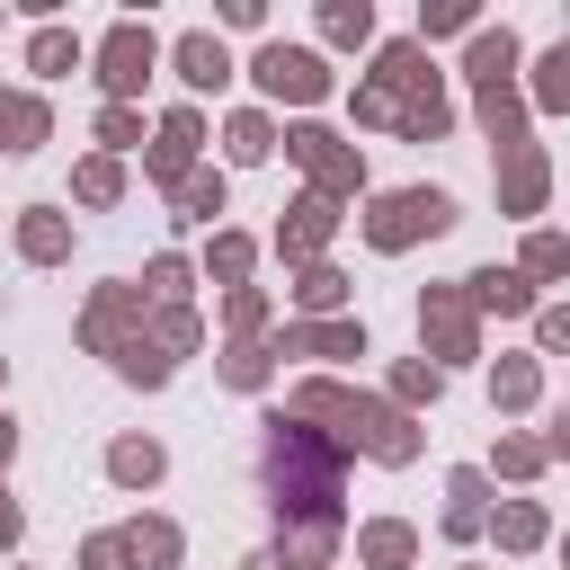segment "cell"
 Instances as JSON below:
<instances>
[{
    "instance_id": "obj_28",
    "label": "cell",
    "mask_w": 570,
    "mask_h": 570,
    "mask_svg": "<svg viewBox=\"0 0 570 570\" xmlns=\"http://www.w3.org/2000/svg\"><path fill=\"white\" fill-rule=\"evenodd\" d=\"M490 392H499V401H508V410H517V401H534V365H525V356H508V365H499V383H490Z\"/></svg>"
},
{
    "instance_id": "obj_38",
    "label": "cell",
    "mask_w": 570,
    "mask_h": 570,
    "mask_svg": "<svg viewBox=\"0 0 570 570\" xmlns=\"http://www.w3.org/2000/svg\"><path fill=\"white\" fill-rule=\"evenodd\" d=\"M543 454H570V419H561V428H552V445H543Z\"/></svg>"
},
{
    "instance_id": "obj_3",
    "label": "cell",
    "mask_w": 570,
    "mask_h": 570,
    "mask_svg": "<svg viewBox=\"0 0 570 570\" xmlns=\"http://www.w3.org/2000/svg\"><path fill=\"white\" fill-rule=\"evenodd\" d=\"M98 80H107V98H134L142 80H151V27H116L107 45H98Z\"/></svg>"
},
{
    "instance_id": "obj_24",
    "label": "cell",
    "mask_w": 570,
    "mask_h": 570,
    "mask_svg": "<svg viewBox=\"0 0 570 570\" xmlns=\"http://www.w3.org/2000/svg\"><path fill=\"white\" fill-rule=\"evenodd\" d=\"M481 525V472H454V508H445V534H472Z\"/></svg>"
},
{
    "instance_id": "obj_27",
    "label": "cell",
    "mask_w": 570,
    "mask_h": 570,
    "mask_svg": "<svg viewBox=\"0 0 570 570\" xmlns=\"http://www.w3.org/2000/svg\"><path fill=\"white\" fill-rule=\"evenodd\" d=\"M116 187H125V169H116V160H80V196H89V205H107Z\"/></svg>"
},
{
    "instance_id": "obj_2",
    "label": "cell",
    "mask_w": 570,
    "mask_h": 570,
    "mask_svg": "<svg viewBox=\"0 0 570 570\" xmlns=\"http://www.w3.org/2000/svg\"><path fill=\"white\" fill-rule=\"evenodd\" d=\"M258 89L267 98H321L330 89V71H321V53H303V45H258Z\"/></svg>"
},
{
    "instance_id": "obj_12",
    "label": "cell",
    "mask_w": 570,
    "mask_h": 570,
    "mask_svg": "<svg viewBox=\"0 0 570 570\" xmlns=\"http://www.w3.org/2000/svg\"><path fill=\"white\" fill-rule=\"evenodd\" d=\"M534 196H543V160H534V142H508V205L534 214Z\"/></svg>"
},
{
    "instance_id": "obj_21",
    "label": "cell",
    "mask_w": 570,
    "mask_h": 570,
    "mask_svg": "<svg viewBox=\"0 0 570 570\" xmlns=\"http://www.w3.org/2000/svg\"><path fill=\"white\" fill-rule=\"evenodd\" d=\"M356 552H365L374 570H401V561H410V525H365V543H356Z\"/></svg>"
},
{
    "instance_id": "obj_33",
    "label": "cell",
    "mask_w": 570,
    "mask_h": 570,
    "mask_svg": "<svg viewBox=\"0 0 570 570\" xmlns=\"http://www.w3.org/2000/svg\"><path fill=\"white\" fill-rule=\"evenodd\" d=\"M223 374H232V383H258V374H267V347H232Z\"/></svg>"
},
{
    "instance_id": "obj_1",
    "label": "cell",
    "mask_w": 570,
    "mask_h": 570,
    "mask_svg": "<svg viewBox=\"0 0 570 570\" xmlns=\"http://www.w3.org/2000/svg\"><path fill=\"white\" fill-rule=\"evenodd\" d=\"M454 223V205L436 196V187H401V196H383L374 214H365V240L374 249H410L419 232H445Z\"/></svg>"
},
{
    "instance_id": "obj_26",
    "label": "cell",
    "mask_w": 570,
    "mask_h": 570,
    "mask_svg": "<svg viewBox=\"0 0 570 570\" xmlns=\"http://www.w3.org/2000/svg\"><path fill=\"white\" fill-rule=\"evenodd\" d=\"M80 570H134V543H125V534H89Z\"/></svg>"
},
{
    "instance_id": "obj_36",
    "label": "cell",
    "mask_w": 570,
    "mask_h": 570,
    "mask_svg": "<svg viewBox=\"0 0 570 570\" xmlns=\"http://www.w3.org/2000/svg\"><path fill=\"white\" fill-rule=\"evenodd\" d=\"M0 543H18V508L9 499H0Z\"/></svg>"
},
{
    "instance_id": "obj_30",
    "label": "cell",
    "mask_w": 570,
    "mask_h": 570,
    "mask_svg": "<svg viewBox=\"0 0 570 570\" xmlns=\"http://www.w3.org/2000/svg\"><path fill=\"white\" fill-rule=\"evenodd\" d=\"M534 534H543V508H525V499H517V508L499 517V543H534Z\"/></svg>"
},
{
    "instance_id": "obj_16",
    "label": "cell",
    "mask_w": 570,
    "mask_h": 570,
    "mask_svg": "<svg viewBox=\"0 0 570 570\" xmlns=\"http://www.w3.org/2000/svg\"><path fill=\"white\" fill-rule=\"evenodd\" d=\"M18 249H27V258H62V249H71V232H62V214H45V205H36V214L18 223Z\"/></svg>"
},
{
    "instance_id": "obj_31",
    "label": "cell",
    "mask_w": 570,
    "mask_h": 570,
    "mask_svg": "<svg viewBox=\"0 0 570 570\" xmlns=\"http://www.w3.org/2000/svg\"><path fill=\"white\" fill-rule=\"evenodd\" d=\"M240 267H249V240H232V232H223V240H214V276H223V285H240Z\"/></svg>"
},
{
    "instance_id": "obj_19",
    "label": "cell",
    "mask_w": 570,
    "mask_h": 570,
    "mask_svg": "<svg viewBox=\"0 0 570 570\" xmlns=\"http://www.w3.org/2000/svg\"><path fill=\"white\" fill-rule=\"evenodd\" d=\"M125 543H134V561H151V570H169V561H178V525H160V517H142Z\"/></svg>"
},
{
    "instance_id": "obj_8",
    "label": "cell",
    "mask_w": 570,
    "mask_h": 570,
    "mask_svg": "<svg viewBox=\"0 0 570 570\" xmlns=\"http://www.w3.org/2000/svg\"><path fill=\"white\" fill-rule=\"evenodd\" d=\"M196 142H205V125H196V116L178 107V116L160 125V142H151V178H178V169L196 160Z\"/></svg>"
},
{
    "instance_id": "obj_18",
    "label": "cell",
    "mask_w": 570,
    "mask_h": 570,
    "mask_svg": "<svg viewBox=\"0 0 570 570\" xmlns=\"http://www.w3.org/2000/svg\"><path fill=\"white\" fill-rule=\"evenodd\" d=\"M294 347H312V356H365V330L330 321V330H294Z\"/></svg>"
},
{
    "instance_id": "obj_7",
    "label": "cell",
    "mask_w": 570,
    "mask_h": 570,
    "mask_svg": "<svg viewBox=\"0 0 570 570\" xmlns=\"http://www.w3.org/2000/svg\"><path fill=\"white\" fill-rule=\"evenodd\" d=\"M419 330L436 338V356H472V312H463L454 294H428V312H419Z\"/></svg>"
},
{
    "instance_id": "obj_20",
    "label": "cell",
    "mask_w": 570,
    "mask_h": 570,
    "mask_svg": "<svg viewBox=\"0 0 570 570\" xmlns=\"http://www.w3.org/2000/svg\"><path fill=\"white\" fill-rule=\"evenodd\" d=\"M223 142H232V160H267V151H276V125H267V116H232Z\"/></svg>"
},
{
    "instance_id": "obj_14",
    "label": "cell",
    "mask_w": 570,
    "mask_h": 570,
    "mask_svg": "<svg viewBox=\"0 0 570 570\" xmlns=\"http://www.w3.org/2000/svg\"><path fill=\"white\" fill-rule=\"evenodd\" d=\"M321 36H330V45H365V36H374V9H365V0H330V9H321Z\"/></svg>"
},
{
    "instance_id": "obj_5",
    "label": "cell",
    "mask_w": 570,
    "mask_h": 570,
    "mask_svg": "<svg viewBox=\"0 0 570 570\" xmlns=\"http://www.w3.org/2000/svg\"><path fill=\"white\" fill-rule=\"evenodd\" d=\"M347 419H356V428H365V445H374V454H383V463H410V454H419V436H410V428H401V410H383V401H356V410H347Z\"/></svg>"
},
{
    "instance_id": "obj_11",
    "label": "cell",
    "mask_w": 570,
    "mask_h": 570,
    "mask_svg": "<svg viewBox=\"0 0 570 570\" xmlns=\"http://www.w3.org/2000/svg\"><path fill=\"white\" fill-rule=\"evenodd\" d=\"M330 223H338V214H330V196H303V205H294V223H285L276 240L303 258V249H321V240H330Z\"/></svg>"
},
{
    "instance_id": "obj_25",
    "label": "cell",
    "mask_w": 570,
    "mask_h": 570,
    "mask_svg": "<svg viewBox=\"0 0 570 570\" xmlns=\"http://www.w3.org/2000/svg\"><path fill=\"white\" fill-rule=\"evenodd\" d=\"M178 205H187V223L223 214V178H178Z\"/></svg>"
},
{
    "instance_id": "obj_13",
    "label": "cell",
    "mask_w": 570,
    "mask_h": 570,
    "mask_svg": "<svg viewBox=\"0 0 570 570\" xmlns=\"http://www.w3.org/2000/svg\"><path fill=\"white\" fill-rule=\"evenodd\" d=\"M107 472H116L125 490H142V481H160V445H151V436H125V445L107 454Z\"/></svg>"
},
{
    "instance_id": "obj_39",
    "label": "cell",
    "mask_w": 570,
    "mask_h": 570,
    "mask_svg": "<svg viewBox=\"0 0 570 570\" xmlns=\"http://www.w3.org/2000/svg\"><path fill=\"white\" fill-rule=\"evenodd\" d=\"M249 570H276V561H249Z\"/></svg>"
},
{
    "instance_id": "obj_17",
    "label": "cell",
    "mask_w": 570,
    "mask_h": 570,
    "mask_svg": "<svg viewBox=\"0 0 570 570\" xmlns=\"http://www.w3.org/2000/svg\"><path fill=\"white\" fill-rule=\"evenodd\" d=\"M472 303H490V312H534L525 276H499V267H481V276H472Z\"/></svg>"
},
{
    "instance_id": "obj_37",
    "label": "cell",
    "mask_w": 570,
    "mask_h": 570,
    "mask_svg": "<svg viewBox=\"0 0 570 570\" xmlns=\"http://www.w3.org/2000/svg\"><path fill=\"white\" fill-rule=\"evenodd\" d=\"M9 454H18V428H9V410H0V463H9Z\"/></svg>"
},
{
    "instance_id": "obj_23",
    "label": "cell",
    "mask_w": 570,
    "mask_h": 570,
    "mask_svg": "<svg viewBox=\"0 0 570 570\" xmlns=\"http://www.w3.org/2000/svg\"><path fill=\"white\" fill-rule=\"evenodd\" d=\"M481 125H490L499 142H525V134H517V125H525V107H517L508 89H481Z\"/></svg>"
},
{
    "instance_id": "obj_9",
    "label": "cell",
    "mask_w": 570,
    "mask_h": 570,
    "mask_svg": "<svg viewBox=\"0 0 570 570\" xmlns=\"http://www.w3.org/2000/svg\"><path fill=\"white\" fill-rule=\"evenodd\" d=\"M481 89H508V71H517V36L499 27V36H472V62H463Z\"/></svg>"
},
{
    "instance_id": "obj_15",
    "label": "cell",
    "mask_w": 570,
    "mask_h": 570,
    "mask_svg": "<svg viewBox=\"0 0 570 570\" xmlns=\"http://www.w3.org/2000/svg\"><path fill=\"white\" fill-rule=\"evenodd\" d=\"M71 62H80V36H62V27H45V36L27 45V71H45V80H62Z\"/></svg>"
},
{
    "instance_id": "obj_22",
    "label": "cell",
    "mask_w": 570,
    "mask_h": 570,
    "mask_svg": "<svg viewBox=\"0 0 570 570\" xmlns=\"http://www.w3.org/2000/svg\"><path fill=\"white\" fill-rule=\"evenodd\" d=\"M534 107H570V45L543 53V71H534Z\"/></svg>"
},
{
    "instance_id": "obj_34",
    "label": "cell",
    "mask_w": 570,
    "mask_h": 570,
    "mask_svg": "<svg viewBox=\"0 0 570 570\" xmlns=\"http://www.w3.org/2000/svg\"><path fill=\"white\" fill-rule=\"evenodd\" d=\"M454 27H472V9H463V0H445V9H428V36H454Z\"/></svg>"
},
{
    "instance_id": "obj_32",
    "label": "cell",
    "mask_w": 570,
    "mask_h": 570,
    "mask_svg": "<svg viewBox=\"0 0 570 570\" xmlns=\"http://www.w3.org/2000/svg\"><path fill=\"white\" fill-rule=\"evenodd\" d=\"M525 267H534V276H561V267H570V240H552V232H543V240L525 249Z\"/></svg>"
},
{
    "instance_id": "obj_6",
    "label": "cell",
    "mask_w": 570,
    "mask_h": 570,
    "mask_svg": "<svg viewBox=\"0 0 570 570\" xmlns=\"http://www.w3.org/2000/svg\"><path fill=\"white\" fill-rule=\"evenodd\" d=\"M178 80H187V89H223V80H232L223 36H178Z\"/></svg>"
},
{
    "instance_id": "obj_29",
    "label": "cell",
    "mask_w": 570,
    "mask_h": 570,
    "mask_svg": "<svg viewBox=\"0 0 570 570\" xmlns=\"http://www.w3.org/2000/svg\"><path fill=\"white\" fill-rule=\"evenodd\" d=\"M294 294H303L312 312H330V303H338V267H303V285H294Z\"/></svg>"
},
{
    "instance_id": "obj_10",
    "label": "cell",
    "mask_w": 570,
    "mask_h": 570,
    "mask_svg": "<svg viewBox=\"0 0 570 570\" xmlns=\"http://www.w3.org/2000/svg\"><path fill=\"white\" fill-rule=\"evenodd\" d=\"M36 142H45V107L0 89V151H36Z\"/></svg>"
},
{
    "instance_id": "obj_35",
    "label": "cell",
    "mask_w": 570,
    "mask_h": 570,
    "mask_svg": "<svg viewBox=\"0 0 570 570\" xmlns=\"http://www.w3.org/2000/svg\"><path fill=\"white\" fill-rule=\"evenodd\" d=\"M543 347H570V312H543Z\"/></svg>"
},
{
    "instance_id": "obj_4",
    "label": "cell",
    "mask_w": 570,
    "mask_h": 570,
    "mask_svg": "<svg viewBox=\"0 0 570 570\" xmlns=\"http://www.w3.org/2000/svg\"><path fill=\"white\" fill-rule=\"evenodd\" d=\"M285 151H294V160H303V169L321 178V196L356 187V151H347V142L330 134V125H294V134H285Z\"/></svg>"
}]
</instances>
